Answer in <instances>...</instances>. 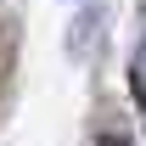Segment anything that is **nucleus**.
I'll use <instances>...</instances> for the list:
<instances>
[{
	"label": "nucleus",
	"instance_id": "obj_1",
	"mask_svg": "<svg viewBox=\"0 0 146 146\" xmlns=\"http://www.w3.org/2000/svg\"><path fill=\"white\" fill-rule=\"evenodd\" d=\"M101 146H124V135H107V141H101Z\"/></svg>",
	"mask_w": 146,
	"mask_h": 146
}]
</instances>
